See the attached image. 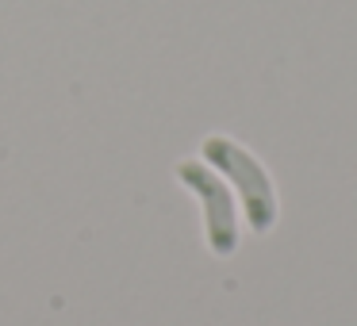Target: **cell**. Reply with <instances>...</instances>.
I'll return each mask as SVG.
<instances>
[{
  "label": "cell",
  "mask_w": 357,
  "mask_h": 326,
  "mask_svg": "<svg viewBox=\"0 0 357 326\" xmlns=\"http://www.w3.org/2000/svg\"><path fill=\"white\" fill-rule=\"evenodd\" d=\"M204 162L215 165V173H223L234 185V192L246 203V223L254 234H265L273 223H277V192L269 185V173L261 169L250 150H242L238 142L231 139H204Z\"/></svg>",
  "instance_id": "6da1fadb"
},
{
  "label": "cell",
  "mask_w": 357,
  "mask_h": 326,
  "mask_svg": "<svg viewBox=\"0 0 357 326\" xmlns=\"http://www.w3.org/2000/svg\"><path fill=\"white\" fill-rule=\"evenodd\" d=\"M177 180L188 185L204 203V231H208V246L211 254L231 257L238 246V223H234V200L231 188L215 177V169H208L204 162H181L177 165Z\"/></svg>",
  "instance_id": "7a4b0ae2"
}]
</instances>
